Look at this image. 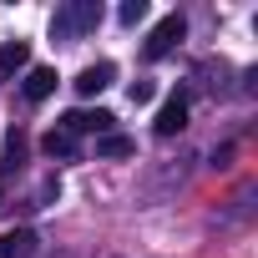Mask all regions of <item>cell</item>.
Wrapping results in <instances>:
<instances>
[{"mask_svg":"<svg viewBox=\"0 0 258 258\" xmlns=\"http://www.w3.org/2000/svg\"><path fill=\"white\" fill-rule=\"evenodd\" d=\"M36 253V233L31 228H6L0 233V258H31Z\"/></svg>","mask_w":258,"mask_h":258,"instance_id":"obj_6","label":"cell"},{"mask_svg":"<svg viewBox=\"0 0 258 258\" xmlns=\"http://www.w3.org/2000/svg\"><path fill=\"white\" fill-rule=\"evenodd\" d=\"M152 126H157V137H177L182 126H187V96H182V91H172V96L162 101V111H157V121H152Z\"/></svg>","mask_w":258,"mask_h":258,"instance_id":"obj_4","label":"cell"},{"mask_svg":"<svg viewBox=\"0 0 258 258\" xmlns=\"http://www.w3.org/2000/svg\"><path fill=\"white\" fill-rule=\"evenodd\" d=\"M41 152H46V157L71 162V157H76V137H71V132H61V126H51V132L41 137Z\"/></svg>","mask_w":258,"mask_h":258,"instance_id":"obj_9","label":"cell"},{"mask_svg":"<svg viewBox=\"0 0 258 258\" xmlns=\"http://www.w3.org/2000/svg\"><path fill=\"white\" fill-rule=\"evenodd\" d=\"M126 96H132V106H147V101L157 96V86H152V81H132V86H126Z\"/></svg>","mask_w":258,"mask_h":258,"instance_id":"obj_13","label":"cell"},{"mask_svg":"<svg viewBox=\"0 0 258 258\" xmlns=\"http://www.w3.org/2000/svg\"><path fill=\"white\" fill-rule=\"evenodd\" d=\"M21 91H26V101H46V96L56 91V71H51V66H31L26 81H21Z\"/></svg>","mask_w":258,"mask_h":258,"instance_id":"obj_7","label":"cell"},{"mask_svg":"<svg viewBox=\"0 0 258 258\" xmlns=\"http://www.w3.org/2000/svg\"><path fill=\"white\" fill-rule=\"evenodd\" d=\"M21 162H26V137L11 132V137H6V162H0V172H16Z\"/></svg>","mask_w":258,"mask_h":258,"instance_id":"obj_11","label":"cell"},{"mask_svg":"<svg viewBox=\"0 0 258 258\" xmlns=\"http://www.w3.org/2000/svg\"><path fill=\"white\" fill-rule=\"evenodd\" d=\"M96 26H101V6H96V0H71V6H61L56 21H51V31H56L61 41L86 36V31H96Z\"/></svg>","mask_w":258,"mask_h":258,"instance_id":"obj_1","label":"cell"},{"mask_svg":"<svg viewBox=\"0 0 258 258\" xmlns=\"http://www.w3.org/2000/svg\"><path fill=\"white\" fill-rule=\"evenodd\" d=\"M111 126H116V116H111V111H101V106H96V111H66V116H61V132H71V137H81V132L106 137Z\"/></svg>","mask_w":258,"mask_h":258,"instance_id":"obj_3","label":"cell"},{"mask_svg":"<svg viewBox=\"0 0 258 258\" xmlns=\"http://www.w3.org/2000/svg\"><path fill=\"white\" fill-rule=\"evenodd\" d=\"M182 36H187V21L172 11V16H162V21L152 26V36H147L142 56H147V61H162V56H172V51H177V41H182Z\"/></svg>","mask_w":258,"mask_h":258,"instance_id":"obj_2","label":"cell"},{"mask_svg":"<svg viewBox=\"0 0 258 258\" xmlns=\"http://www.w3.org/2000/svg\"><path fill=\"white\" fill-rule=\"evenodd\" d=\"M111 81H116V66H111V61H96V66H86V71L76 76V91H81V96H96V91H106Z\"/></svg>","mask_w":258,"mask_h":258,"instance_id":"obj_5","label":"cell"},{"mask_svg":"<svg viewBox=\"0 0 258 258\" xmlns=\"http://www.w3.org/2000/svg\"><path fill=\"white\" fill-rule=\"evenodd\" d=\"M132 152H137V142H132V137H121V132L96 137V157H132Z\"/></svg>","mask_w":258,"mask_h":258,"instance_id":"obj_10","label":"cell"},{"mask_svg":"<svg viewBox=\"0 0 258 258\" xmlns=\"http://www.w3.org/2000/svg\"><path fill=\"white\" fill-rule=\"evenodd\" d=\"M26 66H31V46L26 41H6V46H0V81H11Z\"/></svg>","mask_w":258,"mask_h":258,"instance_id":"obj_8","label":"cell"},{"mask_svg":"<svg viewBox=\"0 0 258 258\" xmlns=\"http://www.w3.org/2000/svg\"><path fill=\"white\" fill-rule=\"evenodd\" d=\"M116 21H121V26H137V21H147V0H126V6L116 11Z\"/></svg>","mask_w":258,"mask_h":258,"instance_id":"obj_12","label":"cell"}]
</instances>
